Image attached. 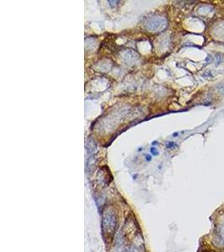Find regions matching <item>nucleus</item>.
<instances>
[{
  "instance_id": "nucleus-1",
  "label": "nucleus",
  "mask_w": 224,
  "mask_h": 252,
  "mask_svg": "<svg viewBox=\"0 0 224 252\" xmlns=\"http://www.w3.org/2000/svg\"><path fill=\"white\" fill-rule=\"evenodd\" d=\"M117 227V215L112 207L105 209L103 214L102 229L103 235L106 239H111L114 236Z\"/></svg>"
},
{
  "instance_id": "nucleus-2",
  "label": "nucleus",
  "mask_w": 224,
  "mask_h": 252,
  "mask_svg": "<svg viewBox=\"0 0 224 252\" xmlns=\"http://www.w3.org/2000/svg\"><path fill=\"white\" fill-rule=\"evenodd\" d=\"M218 239L221 240L222 242L224 244V222L219 226L218 229Z\"/></svg>"
},
{
  "instance_id": "nucleus-3",
  "label": "nucleus",
  "mask_w": 224,
  "mask_h": 252,
  "mask_svg": "<svg viewBox=\"0 0 224 252\" xmlns=\"http://www.w3.org/2000/svg\"><path fill=\"white\" fill-rule=\"evenodd\" d=\"M151 153H152L153 155H155V156H158V155H159V152L157 151V150H156L155 148V149H154V148L151 149Z\"/></svg>"
},
{
  "instance_id": "nucleus-4",
  "label": "nucleus",
  "mask_w": 224,
  "mask_h": 252,
  "mask_svg": "<svg viewBox=\"0 0 224 252\" xmlns=\"http://www.w3.org/2000/svg\"><path fill=\"white\" fill-rule=\"evenodd\" d=\"M175 143L174 142H169V143H167V147L168 148H171V147H174L175 146Z\"/></svg>"
},
{
  "instance_id": "nucleus-5",
  "label": "nucleus",
  "mask_w": 224,
  "mask_h": 252,
  "mask_svg": "<svg viewBox=\"0 0 224 252\" xmlns=\"http://www.w3.org/2000/svg\"><path fill=\"white\" fill-rule=\"evenodd\" d=\"M146 160H151V156H146Z\"/></svg>"
}]
</instances>
